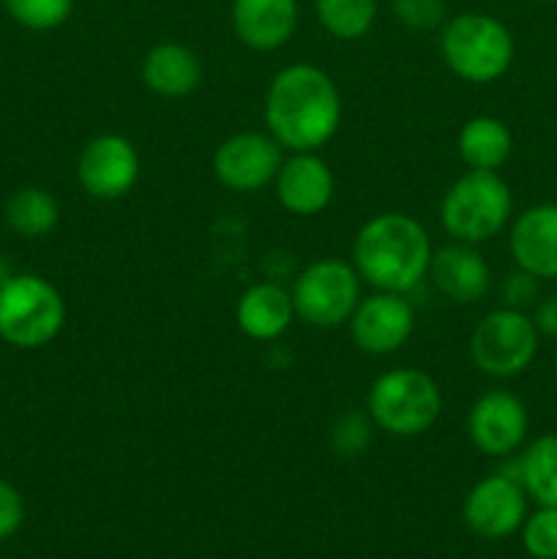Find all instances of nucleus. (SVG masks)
Wrapping results in <instances>:
<instances>
[{
  "instance_id": "2eb2a0df",
  "label": "nucleus",
  "mask_w": 557,
  "mask_h": 559,
  "mask_svg": "<svg viewBox=\"0 0 557 559\" xmlns=\"http://www.w3.org/2000/svg\"><path fill=\"white\" fill-rule=\"evenodd\" d=\"M429 276L437 293L459 306L478 304L491 287V271L484 254L462 240H453L431 254Z\"/></svg>"
},
{
  "instance_id": "6ab92c4d",
  "label": "nucleus",
  "mask_w": 557,
  "mask_h": 559,
  "mask_svg": "<svg viewBox=\"0 0 557 559\" xmlns=\"http://www.w3.org/2000/svg\"><path fill=\"white\" fill-rule=\"evenodd\" d=\"M140 76L147 91L164 98H183L202 82V63L194 49L178 41L153 44L140 66Z\"/></svg>"
},
{
  "instance_id": "1a4fd4ad",
  "label": "nucleus",
  "mask_w": 557,
  "mask_h": 559,
  "mask_svg": "<svg viewBox=\"0 0 557 559\" xmlns=\"http://www.w3.org/2000/svg\"><path fill=\"white\" fill-rule=\"evenodd\" d=\"M284 147L262 131H238L213 153V175L229 191H260L276 180Z\"/></svg>"
},
{
  "instance_id": "20e7f679",
  "label": "nucleus",
  "mask_w": 557,
  "mask_h": 559,
  "mask_svg": "<svg viewBox=\"0 0 557 559\" xmlns=\"http://www.w3.org/2000/svg\"><path fill=\"white\" fill-rule=\"evenodd\" d=\"M513 213V197L506 180L491 169H467L446 189L440 224L453 240L486 243L502 233Z\"/></svg>"
},
{
  "instance_id": "f8f14e48",
  "label": "nucleus",
  "mask_w": 557,
  "mask_h": 559,
  "mask_svg": "<svg viewBox=\"0 0 557 559\" xmlns=\"http://www.w3.org/2000/svg\"><path fill=\"white\" fill-rule=\"evenodd\" d=\"M530 415L522 399L508 391H489L470 407L467 437L484 456L506 459L528 440Z\"/></svg>"
},
{
  "instance_id": "39448f33",
  "label": "nucleus",
  "mask_w": 557,
  "mask_h": 559,
  "mask_svg": "<svg viewBox=\"0 0 557 559\" xmlns=\"http://www.w3.org/2000/svg\"><path fill=\"white\" fill-rule=\"evenodd\" d=\"M366 413L391 437H420L442 413V393L435 377L420 369H388L371 382Z\"/></svg>"
},
{
  "instance_id": "0eeeda50",
  "label": "nucleus",
  "mask_w": 557,
  "mask_h": 559,
  "mask_svg": "<svg viewBox=\"0 0 557 559\" xmlns=\"http://www.w3.org/2000/svg\"><path fill=\"white\" fill-rule=\"evenodd\" d=\"M360 284L364 282L353 262L322 257L306 265L289 289L295 317L317 331L344 325L360 300Z\"/></svg>"
},
{
  "instance_id": "5701e85b",
  "label": "nucleus",
  "mask_w": 557,
  "mask_h": 559,
  "mask_svg": "<svg viewBox=\"0 0 557 559\" xmlns=\"http://www.w3.org/2000/svg\"><path fill=\"white\" fill-rule=\"evenodd\" d=\"M317 22L339 41H358L375 27L377 0H315Z\"/></svg>"
},
{
  "instance_id": "f3484780",
  "label": "nucleus",
  "mask_w": 557,
  "mask_h": 559,
  "mask_svg": "<svg viewBox=\"0 0 557 559\" xmlns=\"http://www.w3.org/2000/svg\"><path fill=\"white\" fill-rule=\"evenodd\" d=\"M508 249L517 267L535 278H557V202L519 213L508 235Z\"/></svg>"
},
{
  "instance_id": "b1692460",
  "label": "nucleus",
  "mask_w": 557,
  "mask_h": 559,
  "mask_svg": "<svg viewBox=\"0 0 557 559\" xmlns=\"http://www.w3.org/2000/svg\"><path fill=\"white\" fill-rule=\"evenodd\" d=\"M3 9L16 25L47 33L69 22L74 0H3Z\"/></svg>"
},
{
  "instance_id": "412c9836",
  "label": "nucleus",
  "mask_w": 557,
  "mask_h": 559,
  "mask_svg": "<svg viewBox=\"0 0 557 559\" xmlns=\"http://www.w3.org/2000/svg\"><path fill=\"white\" fill-rule=\"evenodd\" d=\"M513 478L524 495L544 508H557V435H544L530 442L519 456Z\"/></svg>"
},
{
  "instance_id": "ddd939ff",
  "label": "nucleus",
  "mask_w": 557,
  "mask_h": 559,
  "mask_svg": "<svg viewBox=\"0 0 557 559\" xmlns=\"http://www.w3.org/2000/svg\"><path fill=\"white\" fill-rule=\"evenodd\" d=\"M415 331V311L399 293H375L360 298L349 317V336L360 353L391 355L407 344Z\"/></svg>"
},
{
  "instance_id": "cd10ccee",
  "label": "nucleus",
  "mask_w": 557,
  "mask_h": 559,
  "mask_svg": "<svg viewBox=\"0 0 557 559\" xmlns=\"http://www.w3.org/2000/svg\"><path fill=\"white\" fill-rule=\"evenodd\" d=\"M502 300H506L508 309H530V306H535L541 300V278H535L533 273L519 267V271H513L502 282Z\"/></svg>"
},
{
  "instance_id": "4be33fe9",
  "label": "nucleus",
  "mask_w": 557,
  "mask_h": 559,
  "mask_svg": "<svg viewBox=\"0 0 557 559\" xmlns=\"http://www.w3.org/2000/svg\"><path fill=\"white\" fill-rule=\"evenodd\" d=\"M5 224L20 238L36 240L52 233L60 222V205L42 186H25L5 202Z\"/></svg>"
},
{
  "instance_id": "393cba45",
  "label": "nucleus",
  "mask_w": 557,
  "mask_h": 559,
  "mask_svg": "<svg viewBox=\"0 0 557 559\" xmlns=\"http://www.w3.org/2000/svg\"><path fill=\"white\" fill-rule=\"evenodd\" d=\"M522 544L533 559H557V508L541 506L524 519Z\"/></svg>"
},
{
  "instance_id": "dca6fc26",
  "label": "nucleus",
  "mask_w": 557,
  "mask_h": 559,
  "mask_svg": "<svg viewBox=\"0 0 557 559\" xmlns=\"http://www.w3.org/2000/svg\"><path fill=\"white\" fill-rule=\"evenodd\" d=\"M233 31L240 44L254 52L284 47L298 31V0H233Z\"/></svg>"
},
{
  "instance_id": "7ed1b4c3",
  "label": "nucleus",
  "mask_w": 557,
  "mask_h": 559,
  "mask_svg": "<svg viewBox=\"0 0 557 559\" xmlns=\"http://www.w3.org/2000/svg\"><path fill=\"white\" fill-rule=\"evenodd\" d=\"M513 36L497 16L464 11L446 20L440 33L442 63L459 80L473 85L497 82L513 63Z\"/></svg>"
},
{
  "instance_id": "bb28decb",
  "label": "nucleus",
  "mask_w": 557,
  "mask_h": 559,
  "mask_svg": "<svg viewBox=\"0 0 557 559\" xmlns=\"http://www.w3.org/2000/svg\"><path fill=\"white\" fill-rule=\"evenodd\" d=\"M371 426L369 413H344L331 429L333 451L339 456H360L371 442Z\"/></svg>"
},
{
  "instance_id": "aec40b11",
  "label": "nucleus",
  "mask_w": 557,
  "mask_h": 559,
  "mask_svg": "<svg viewBox=\"0 0 557 559\" xmlns=\"http://www.w3.org/2000/svg\"><path fill=\"white\" fill-rule=\"evenodd\" d=\"M457 147L470 169H497L508 162L513 151V136L500 118L475 115L459 129Z\"/></svg>"
},
{
  "instance_id": "f03ea898",
  "label": "nucleus",
  "mask_w": 557,
  "mask_h": 559,
  "mask_svg": "<svg viewBox=\"0 0 557 559\" xmlns=\"http://www.w3.org/2000/svg\"><path fill=\"white\" fill-rule=\"evenodd\" d=\"M431 238L418 218L388 211L371 216L353 240L360 282L380 293H410L429 276Z\"/></svg>"
},
{
  "instance_id": "9d476101",
  "label": "nucleus",
  "mask_w": 557,
  "mask_h": 559,
  "mask_svg": "<svg viewBox=\"0 0 557 559\" xmlns=\"http://www.w3.org/2000/svg\"><path fill=\"white\" fill-rule=\"evenodd\" d=\"M76 180L93 200L112 202L129 194L140 180V153L123 134H98L76 158Z\"/></svg>"
},
{
  "instance_id": "9b49d317",
  "label": "nucleus",
  "mask_w": 557,
  "mask_h": 559,
  "mask_svg": "<svg viewBox=\"0 0 557 559\" xmlns=\"http://www.w3.org/2000/svg\"><path fill=\"white\" fill-rule=\"evenodd\" d=\"M528 519V495L511 473L478 480L464 497V524L486 540H500L522 530Z\"/></svg>"
},
{
  "instance_id": "c756f323",
  "label": "nucleus",
  "mask_w": 557,
  "mask_h": 559,
  "mask_svg": "<svg viewBox=\"0 0 557 559\" xmlns=\"http://www.w3.org/2000/svg\"><path fill=\"white\" fill-rule=\"evenodd\" d=\"M533 322L535 331H538L541 336L557 338V293L549 295V298H541L538 304H535Z\"/></svg>"
},
{
  "instance_id": "4468645a",
  "label": "nucleus",
  "mask_w": 557,
  "mask_h": 559,
  "mask_svg": "<svg viewBox=\"0 0 557 559\" xmlns=\"http://www.w3.org/2000/svg\"><path fill=\"white\" fill-rule=\"evenodd\" d=\"M273 189L284 211L309 218L331 205L336 194V178H333L331 164L317 151L293 153L278 167Z\"/></svg>"
},
{
  "instance_id": "7c9ffc66",
  "label": "nucleus",
  "mask_w": 557,
  "mask_h": 559,
  "mask_svg": "<svg viewBox=\"0 0 557 559\" xmlns=\"http://www.w3.org/2000/svg\"><path fill=\"white\" fill-rule=\"evenodd\" d=\"M14 276V273H11V267H9V262H5V257L0 254V289H3V284L9 282V278Z\"/></svg>"
},
{
  "instance_id": "c85d7f7f",
  "label": "nucleus",
  "mask_w": 557,
  "mask_h": 559,
  "mask_svg": "<svg viewBox=\"0 0 557 559\" xmlns=\"http://www.w3.org/2000/svg\"><path fill=\"white\" fill-rule=\"evenodd\" d=\"M25 522V500L9 480H0V540L20 533Z\"/></svg>"
},
{
  "instance_id": "f257e3e1",
  "label": "nucleus",
  "mask_w": 557,
  "mask_h": 559,
  "mask_svg": "<svg viewBox=\"0 0 557 559\" xmlns=\"http://www.w3.org/2000/svg\"><path fill=\"white\" fill-rule=\"evenodd\" d=\"M344 104L328 71L293 63L276 71L265 93L268 134L289 153L320 151L336 136Z\"/></svg>"
},
{
  "instance_id": "473e14b6",
  "label": "nucleus",
  "mask_w": 557,
  "mask_h": 559,
  "mask_svg": "<svg viewBox=\"0 0 557 559\" xmlns=\"http://www.w3.org/2000/svg\"><path fill=\"white\" fill-rule=\"evenodd\" d=\"M555 371H557V358H555Z\"/></svg>"
},
{
  "instance_id": "6e6552de",
  "label": "nucleus",
  "mask_w": 557,
  "mask_h": 559,
  "mask_svg": "<svg viewBox=\"0 0 557 559\" xmlns=\"http://www.w3.org/2000/svg\"><path fill=\"white\" fill-rule=\"evenodd\" d=\"M541 333L535 331L533 317L517 309L489 311L478 320L470 336V358L484 374L508 380L528 369L538 353Z\"/></svg>"
},
{
  "instance_id": "2f4dec72",
  "label": "nucleus",
  "mask_w": 557,
  "mask_h": 559,
  "mask_svg": "<svg viewBox=\"0 0 557 559\" xmlns=\"http://www.w3.org/2000/svg\"><path fill=\"white\" fill-rule=\"evenodd\" d=\"M544 3H557V0H544Z\"/></svg>"
},
{
  "instance_id": "a211bd4d",
  "label": "nucleus",
  "mask_w": 557,
  "mask_h": 559,
  "mask_svg": "<svg viewBox=\"0 0 557 559\" xmlns=\"http://www.w3.org/2000/svg\"><path fill=\"white\" fill-rule=\"evenodd\" d=\"M293 320V295L276 282L251 284L235 306V322L254 342H276L289 331Z\"/></svg>"
},
{
  "instance_id": "423d86ee",
  "label": "nucleus",
  "mask_w": 557,
  "mask_h": 559,
  "mask_svg": "<svg viewBox=\"0 0 557 559\" xmlns=\"http://www.w3.org/2000/svg\"><path fill=\"white\" fill-rule=\"evenodd\" d=\"M66 325V300L36 273H14L0 289V338L16 349H42Z\"/></svg>"
},
{
  "instance_id": "a878e982",
  "label": "nucleus",
  "mask_w": 557,
  "mask_h": 559,
  "mask_svg": "<svg viewBox=\"0 0 557 559\" xmlns=\"http://www.w3.org/2000/svg\"><path fill=\"white\" fill-rule=\"evenodd\" d=\"M391 11L399 25L415 33L446 25V0H391Z\"/></svg>"
}]
</instances>
